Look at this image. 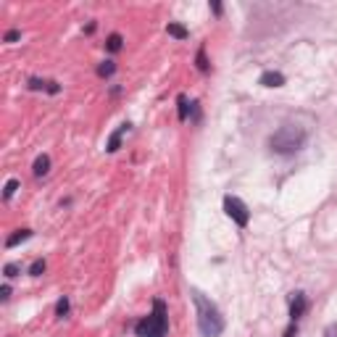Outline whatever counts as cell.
Masks as SVG:
<instances>
[{"mask_svg":"<svg viewBox=\"0 0 337 337\" xmlns=\"http://www.w3.org/2000/svg\"><path fill=\"white\" fill-rule=\"evenodd\" d=\"M193 303L198 308V329H201L203 337H219L224 332V316H221V311L216 308V303L208 301L203 293H198L193 290Z\"/></svg>","mask_w":337,"mask_h":337,"instance_id":"6da1fadb","label":"cell"},{"mask_svg":"<svg viewBox=\"0 0 337 337\" xmlns=\"http://www.w3.org/2000/svg\"><path fill=\"white\" fill-rule=\"evenodd\" d=\"M48 93H50V95L61 93V84H58V82H50V84H48Z\"/></svg>","mask_w":337,"mask_h":337,"instance_id":"cb8c5ba5","label":"cell"},{"mask_svg":"<svg viewBox=\"0 0 337 337\" xmlns=\"http://www.w3.org/2000/svg\"><path fill=\"white\" fill-rule=\"evenodd\" d=\"M48 171H50V156H45V153H42V156H37V158H34L32 174H34V177H45Z\"/></svg>","mask_w":337,"mask_h":337,"instance_id":"ba28073f","label":"cell"},{"mask_svg":"<svg viewBox=\"0 0 337 337\" xmlns=\"http://www.w3.org/2000/svg\"><path fill=\"white\" fill-rule=\"evenodd\" d=\"M19 185H21L19 179H8V182H5V187H3V201H11V198L16 195Z\"/></svg>","mask_w":337,"mask_h":337,"instance_id":"5bb4252c","label":"cell"},{"mask_svg":"<svg viewBox=\"0 0 337 337\" xmlns=\"http://www.w3.org/2000/svg\"><path fill=\"white\" fill-rule=\"evenodd\" d=\"M48 84H50V82H45V79H37V76H32V79H29V90H48Z\"/></svg>","mask_w":337,"mask_h":337,"instance_id":"d6986e66","label":"cell"},{"mask_svg":"<svg viewBox=\"0 0 337 337\" xmlns=\"http://www.w3.org/2000/svg\"><path fill=\"white\" fill-rule=\"evenodd\" d=\"M305 140H308L305 129L295 127V124H285L269 137V148H271V153H277V156H293V153L303 150Z\"/></svg>","mask_w":337,"mask_h":337,"instance_id":"7a4b0ae2","label":"cell"},{"mask_svg":"<svg viewBox=\"0 0 337 337\" xmlns=\"http://www.w3.org/2000/svg\"><path fill=\"white\" fill-rule=\"evenodd\" d=\"M177 105H179V111H177L179 121H187L190 119V108H193V103H187V95H179L177 98Z\"/></svg>","mask_w":337,"mask_h":337,"instance_id":"7c38bea8","label":"cell"},{"mask_svg":"<svg viewBox=\"0 0 337 337\" xmlns=\"http://www.w3.org/2000/svg\"><path fill=\"white\" fill-rule=\"evenodd\" d=\"M19 37H21V32H19V29H11V32H5V37H3V40H5V42H16Z\"/></svg>","mask_w":337,"mask_h":337,"instance_id":"ffe728a7","label":"cell"},{"mask_svg":"<svg viewBox=\"0 0 337 337\" xmlns=\"http://www.w3.org/2000/svg\"><path fill=\"white\" fill-rule=\"evenodd\" d=\"M308 311V298H305V293H293V298H290V321H298L303 316V313Z\"/></svg>","mask_w":337,"mask_h":337,"instance_id":"5b68a950","label":"cell"},{"mask_svg":"<svg viewBox=\"0 0 337 337\" xmlns=\"http://www.w3.org/2000/svg\"><path fill=\"white\" fill-rule=\"evenodd\" d=\"M34 232L32 229H19V232H13L8 240H5V248H16V245H21V242H27L29 237H32Z\"/></svg>","mask_w":337,"mask_h":337,"instance_id":"9c48e42d","label":"cell"},{"mask_svg":"<svg viewBox=\"0 0 337 337\" xmlns=\"http://www.w3.org/2000/svg\"><path fill=\"white\" fill-rule=\"evenodd\" d=\"M56 316H58V319L68 316V298H66V295H64V298H61V301L56 303Z\"/></svg>","mask_w":337,"mask_h":337,"instance_id":"e0dca14e","label":"cell"},{"mask_svg":"<svg viewBox=\"0 0 337 337\" xmlns=\"http://www.w3.org/2000/svg\"><path fill=\"white\" fill-rule=\"evenodd\" d=\"M113 71H116V64H113V61H103V64L98 66V76H101V79L113 76Z\"/></svg>","mask_w":337,"mask_h":337,"instance_id":"9a60e30c","label":"cell"},{"mask_svg":"<svg viewBox=\"0 0 337 337\" xmlns=\"http://www.w3.org/2000/svg\"><path fill=\"white\" fill-rule=\"evenodd\" d=\"M321 337H337V324H327V329H324V335Z\"/></svg>","mask_w":337,"mask_h":337,"instance_id":"7402d4cb","label":"cell"},{"mask_svg":"<svg viewBox=\"0 0 337 337\" xmlns=\"http://www.w3.org/2000/svg\"><path fill=\"white\" fill-rule=\"evenodd\" d=\"M0 298H3V301H8V298H11V287H8V285L0 287Z\"/></svg>","mask_w":337,"mask_h":337,"instance_id":"603a6c76","label":"cell"},{"mask_svg":"<svg viewBox=\"0 0 337 337\" xmlns=\"http://www.w3.org/2000/svg\"><path fill=\"white\" fill-rule=\"evenodd\" d=\"M166 332H168V308L161 298H156L153 301V311L135 324V335L137 337H166Z\"/></svg>","mask_w":337,"mask_h":337,"instance_id":"3957f363","label":"cell"},{"mask_svg":"<svg viewBox=\"0 0 337 337\" xmlns=\"http://www.w3.org/2000/svg\"><path fill=\"white\" fill-rule=\"evenodd\" d=\"M166 32L171 34V37H177V40H187V37H190V32H187L182 24H177V21H168V24H166Z\"/></svg>","mask_w":337,"mask_h":337,"instance_id":"8fae6325","label":"cell"},{"mask_svg":"<svg viewBox=\"0 0 337 337\" xmlns=\"http://www.w3.org/2000/svg\"><path fill=\"white\" fill-rule=\"evenodd\" d=\"M195 64H198V71H203V74H208V71H211V64H208V56H205V48L198 50Z\"/></svg>","mask_w":337,"mask_h":337,"instance_id":"4fadbf2b","label":"cell"},{"mask_svg":"<svg viewBox=\"0 0 337 337\" xmlns=\"http://www.w3.org/2000/svg\"><path fill=\"white\" fill-rule=\"evenodd\" d=\"M129 127H132L129 121H124V124H119V129H116V132H113V135L108 137V142H105V150H108V153H116V150L121 148V140H124V135L129 132Z\"/></svg>","mask_w":337,"mask_h":337,"instance_id":"8992f818","label":"cell"},{"mask_svg":"<svg viewBox=\"0 0 337 337\" xmlns=\"http://www.w3.org/2000/svg\"><path fill=\"white\" fill-rule=\"evenodd\" d=\"M121 48H124V37H121L119 32L108 34V40H105V50H108V53H119Z\"/></svg>","mask_w":337,"mask_h":337,"instance_id":"30bf717a","label":"cell"},{"mask_svg":"<svg viewBox=\"0 0 337 337\" xmlns=\"http://www.w3.org/2000/svg\"><path fill=\"white\" fill-rule=\"evenodd\" d=\"M21 274V264H5L3 266V277L5 279H13V277H19Z\"/></svg>","mask_w":337,"mask_h":337,"instance_id":"2e32d148","label":"cell"},{"mask_svg":"<svg viewBox=\"0 0 337 337\" xmlns=\"http://www.w3.org/2000/svg\"><path fill=\"white\" fill-rule=\"evenodd\" d=\"M29 274H32V277H42V274H45V261H42V258H37V261L29 266Z\"/></svg>","mask_w":337,"mask_h":337,"instance_id":"ac0fdd59","label":"cell"},{"mask_svg":"<svg viewBox=\"0 0 337 337\" xmlns=\"http://www.w3.org/2000/svg\"><path fill=\"white\" fill-rule=\"evenodd\" d=\"M224 213L229 219L235 221L240 229H245L250 224V211H248V205H245L237 195H224Z\"/></svg>","mask_w":337,"mask_h":337,"instance_id":"277c9868","label":"cell"},{"mask_svg":"<svg viewBox=\"0 0 337 337\" xmlns=\"http://www.w3.org/2000/svg\"><path fill=\"white\" fill-rule=\"evenodd\" d=\"M298 335V321H290V327L285 329V335H282V337H295Z\"/></svg>","mask_w":337,"mask_h":337,"instance_id":"44dd1931","label":"cell"},{"mask_svg":"<svg viewBox=\"0 0 337 337\" xmlns=\"http://www.w3.org/2000/svg\"><path fill=\"white\" fill-rule=\"evenodd\" d=\"M211 11L216 13V16H221V11H224V8H221V3H211Z\"/></svg>","mask_w":337,"mask_h":337,"instance_id":"d4e9b609","label":"cell"},{"mask_svg":"<svg viewBox=\"0 0 337 337\" xmlns=\"http://www.w3.org/2000/svg\"><path fill=\"white\" fill-rule=\"evenodd\" d=\"M258 84H264V87H282V84H285V74L282 71H264Z\"/></svg>","mask_w":337,"mask_h":337,"instance_id":"52a82bcc","label":"cell"}]
</instances>
